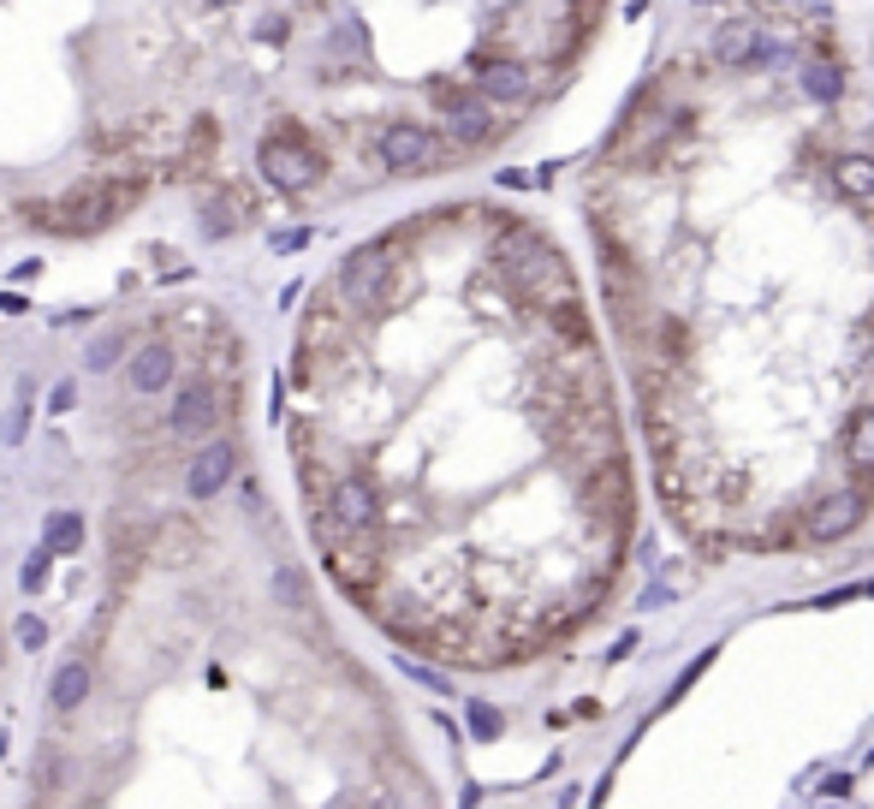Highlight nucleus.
<instances>
[{
	"instance_id": "1",
	"label": "nucleus",
	"mask_w": 874,
	"mask_h": 809,
	"mask_svg": "<svg viewBox=\"0 0 874 809\" xmlns=\"http://www.w3.org/2000/svg\"><path fill=\"white\" fill-rule=\"evenodd\" d=\"M488 281L505 286L512 303H541V298H553V293L572 286V269H565V257L536 233V226L505 221L500 233L488 238Z\"/></svg>"
},
{
	"instance_id": "2",
	"label": "nucleus",
	"mask_w": 874,
	"mask_h": 809,
	"mask_svg": "<svg viewBox=\"0 0 874 809\" xmlns=\"http://www.w3.org/2000/svg\"><path fill=\"white\" fill-rule=\"evenodd\" d=\"M143 191H149V179H78L48 202H24V221L42 226V233L84 238V233H101V226L125 221L143 202Z\"/></svg>"
},
{
	"instance_id": "3",
	"label": "nucleus",
	"mask_w": 874,
	"mask_h": 809,
	"mask_svg": "<svg viewBox=\"0 0 874 809\" xmlns=\"http://www.w3.org/2000/svg\"><path fill=\"white\" fill-rule=\"evenodd\" d=\"M334 293L351 315H382L399 303L404 293V238H375V245H358L334 274Z\"/></svg>"
},
{
	"instance_id": "4",
	"label": "nucleus",
	"mask_w": 874,
	"mask_h": 809,
	"mask_svg": "<svg viewBox=\"0 0 874 809\" xmlns=\"http://www.w3.org/2000/svg\"><path fill=\"white\" fill-rule=\"evenodd\" d=\"M257 167H262V179H269L274 191H315L322 173H327V161H322V149L310 144V132H303L298 120H280L257 144Z\"/></svg>"
},
{
	"instance_id": "5",
	"label": "nucleus",
	"mask_w": 874,
	"mask_h": 809,
	"mask_svg": "<svg viewBox=\"0 0 874 809\" xmlns=\"http://www.w3.org/2000/svg\"><path fill=\"white\" fill-rule=\"evenodd\" d=\"M440 108V144H452L459 155H476V149H494L505 132V113H494L476 90H440L435 96Z\"/></svg>"
},
{
	"instance_id": "6",
	"label": "nucleus",
	"mask_w": 874,
	"mask_h": 809,
	"mask_svg": "<svg viewBox=\"0 0 874 809\" xmlns=\"http://www.w3.org/2000/svg\"><path fill=\"white\" fill-rule=\"evenodd\" d=\"M708 60H714V66H732V72H756V66L791 60V42H785V36H762L756 12H738V18H726L708 36Z\"/></svg>"
},
{
	"instance_id": "7",
	"label": "nucleus",
	"mask_w": 874,
	"mask_h": 809,
	"mask_svg": "<svg viewBox=\"0 0 874 809\" xmlns=\"http://www.w3.org/2000/svg\"><path fill=\"white\" fill-rule=\"evenodd\" d=\"M370 155H375V167H387V173H428V167L447 161V144L416 120H392L370 137Z\"/></svg>"
},
{
	"instance_id": "8",
	"label": "nucleus",
	"mask_w": 874,
	"mask_h": 809,
	"mask_svg": "<svg viewBox=\"0 0 874 809\" xmlns=\"http://www.w3.org/2000/svg\"><path fill=\"white\" fill-rule=\"evenodd\" d=\"M471 90L483 96L494 113H524L529 101L541 96V90H536V72H529L517 54H488V60H476Z\"/></svg>"
},
{
	"instance_id": "9",
	"label": "nucleus",
	"mask_w": 874,
	"mask_h": 809,
	"mask_svg": "<svg viewBox=\"0 0 874 809\" xmlns=\"http://www.w3.org/2000/svg\"><path fill=\"white\" fill-rule=\"evenodd\" d=\"M863 512H869V495H863V488H845V495H821V500L803 512L797 536H803V542H845L857 524H863Z\"/></svg>"
},
{
	"instance_id": "10",
	"label": "nucleus",
	"mask_w": 874,
	"mask_h": 809,
	"mask_svg": "<svg viewBox=\"0 0 874 809\" xmlns=\"http://www.w3.org/2000/svg\"><path fill=\"white\" fill-rule=\"evenodd\" d=\"M173 435H214L221 428V387L214 382H191L179 399H173V416H167Z\"/></svg>"
},
{
	"instance_id": "11",
	"label": "nucleus",
	"mask_w": 874,
	"mask_h": 809,
	"mask_svg": "<svg viewBox=\"0 0 874 809\" xmlns=\"http://www.w3.org/2000/svg\"><path fill=\"white\" fill-rule=\"evenodd\" d=\"M233 464H238V447H233V440H209V447L191 459V476H185V483H191V495H197V500L221 495V488L233 483Z\"/></svg>"
},
{
	"instance_id": "12",
	"label": "nucleus",
	"mask_w": 874,
	"mask_h": 809,
	"mask_svg": "<svg viewBox=\"0 0 874 809\" xmlns=\"http://www.w3.org/2000/svg\"><path fill=\"white\" fill-rule=\"evenodd\" d=\"M125 375H132L137 394H161V387L173 382V346L167 339H143V346L132 351V370Z\"/></svg>"
},
{
	"instance_id": "13",
	"label": "nucleus",
	"mask_w": 874,
	"mask_h": 809,
	"mask_svg": "<svg viewBox=\"0 0 874 809\" xmlns=\"http://www.w3.org/2000/svg\"><path fill=\"white\" fill-rule=\"evenodd\" d=\"M839 452H845V464H851L863 483H874V404H857V416L839 435Z\"/></svg>"
},
{
	"instance_id": "14",
	"label": "nucleus",
	"mask_w": 874,
	"mask_h": 809,
	"mask_svg": "<svg viewBox=\"0 0 874 809\" xmlns=\"http://www.w3.org/2000/svg\"><path fill=\"white\" fill-rule=\"evenodd\" d=\"M833 185H839V197H851L857 209H874V155H839L833 161Z\"/></svg>"
},
{
	"instance_id": "15",
	"label": "nucleus",
	"mask_w": 874,
	"mask_h": 809,
	"mask_svg": "<svg viewBox=\"0 0 874 809\" xmlns=\"http://www.w3.org/2000/svg\"><path fill=\"white\" fill-rule=\"evenodd\" d=\"M797 78H803L809 101H839L845 96V60H809Z\"/></svg>"
},
{
	"instance_id": "16",
	"label": "nucleus",
	"mask_w": 874,
	"mask_h": 809,
	"mask_svg": "<svg viewBox=\"0 0 874 809\" xmlns=\"http://www.w3.org/2000/svg\"><path fill=\"white\" fill-rule=\"evenodd\" d=\"M84 697H90V667H84V661H66V667L54 673V685H48V702H54V708H78Z\"/></svg>"
},
{
	"instance_id": "17",
	"label": "nucleus",
	"mask_w": 874,
	"mask_h": 809,
	"mask_svg": "<svg viewBox=\"0 0 874 809\" xmlns=\"http://www.w3.org/2000/svg\"><path fill=\"white\" fill-rule=\"evenodd\" d=\"M42 542H48V553H78L84 548V518L78 512H54L48 530H42Z\"/></svg>"
},
{
	"instance_id": "18",
	"label": "nucleus",
	"mask_w": 874,
	"mask_h": 809,
	"mask_svg": "<svg viewBox=\"0 0 874 809\" xmlns=\"http://www.w3.org/2000/svg\"><path fill=\"white\" fill-rule=\"evenodd\" d=\"M500 726H505V720H500V708L471 702V732H476V738H500Z\"/></svg>"
},
{
	"instance_id": "19",
	"label": "nucleus",
	"mask_w": 874,
	"mask_h": 809,
	"mask_svg": "<svg viewBox=\"0 0 874 809\" xmlns=\"http://www.w3.org/2000/svg\"><path fill=\"white\" fill-rule=\"evenodd\" d=\"M863 596H874V577H869V584H845V589H833L827 607H839V601H863Z\"/></svg>"
},
{
	"instance_id": "20",
	"label": "nucleus",
	"mask_w": 874,
	"mask_h": 809,
	"mask_svg": "<svg viewBox=\"0 0 874 809\" xmlns=\"http://www.w3.org/2000/svg\"><path fill=\"white\" fill-rule=\"evenodd\" d=\"M113 358H120V339H101V346H90V363H96V370H108Z\"/></svg>"
},
{
	"instance_id": "21",
	"label": "nucleus",
	"mask_w": 874,
	"mask_h": 809,
	"mask_svg": "<svg viewBox=\"0 0 874 809\" xmlns=\"http://www.w3.org/2000/svg\"><path fill=\"white\" fill-rule=\"evenodd\" d=\"M42 577H48V553H36V560H30V565H24V584H30V589H36V584H42Z\"/></svg>"
}]
</instances>
